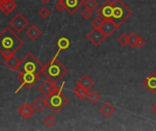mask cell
I'll return each mask as SVG.
<instances>
[{"mask_svg": "<svg viewBox=\"0 0 156 131\" xmlns=\"http://www.w3.org/2000/svg\"><path fill=\"white\" fill-rule=\"evenodd\" d=\"M68 73V68L54 57L46 66H44L42 74L48 78V80L58 83L66 74Z\"/></svg>", "mask_w": 156, "mask_h": 131, "instance_id": "cell-2", "label": "cell"}, {"mask_svg": "<svg viewBox=\"0 0 156 131\" xmlns=\"http://www.w3.org/2000/svg\"><path fill=\"white\" fill-rule=\"evenodd\" d=\"M77 84L80 85V86H81V87H83V88H86L87 90H90V89L92 88V87L94 86V81H93V79L90 78L87 74H85V75H83V76L80 78V80L78 81Z\"/></svg>", "mask_w": 156, "mask_h": 131, "instance_id": "cell-18", "label": "cell"}, {"mask_svg": "<svg viewBox=\"0 0 156 131\" xmlns=\"http://www.w3.org/2000/svg\"><path fill=\"white\" fill-rule=\"evenodd\" d=\"M19 63H20V60L14 55L5 59V66L11 70H17Z\"/></svg>", "mask_w": 156, "mask_h": 131, "instance_id": "cell-19", "label": "cell"}, {"mask_svg": "<svg viewBox=\"0 0 156 131\" xmlns=\"http://www.w3.org/2000/svg\"><path fill=\"white\" fill-rule=\"evenodd\" d=\"M43 68L44 65L32 53L29 52L22 60H20L16 71L19 73H34L40 75L43 71Z\"/></svg>", "mask_w": 156, "mask_h": 131, "instance_id": "cell-3", "label": "cell"}, {"mask_svg": "<svg viewBox=\"0 0 156 131\" xmlns=\"http://www.w3.org/2000/svg\"><path fill=\"white\" fill-rule=\"evenodd\" d=\"M0 2H1V0H0Z\"/></svg>", "mask_w": 156, "mask_h": 131, "instance_id": "cell-36", "label": "cell"}, {"mask_svg": "<svg viewBox=\"0 0 156 131\" xmlns=\"http://www.w3.org/2000/svg\"><path fill=\"white\" fill-rule=\"evenodd\" d=\"M116 109L114 107H112L110 103H105L103 104L101 109H100V112L105 117V118H110L114 112H115Z\"/></svg>", "mask_w": 156, "mask_h": 131, "instance_id": "cell-20", "label": "cell"}, {"mask_svg": "<svg viewBox=\"0 0 156 131\" xmlns=\"http://www.w3.org/2000/svg\"><path fill=\"white\" fill-rule=\"evenodd\" d=\"M18 113L24 118V119H30L34 113H35V109L32 106H30L28 103L25 102L23 103L19 108H18Z\"/></svg>", "mask_w": 156, "mask_h": 131, "instance_id": "cell-15", "label": "cell"}, {"mask_svg": "<svg viewBox=\"0 0 156 131\" xmlns=\"http://www.w3.org/2000/svg\"><path fill=\"white\" fill-rule=\"evenodd\" d=\"M63 85H64V83L62 84V86L60 87V88L58 91H56L55 93H53L49 97L46 98L47 102H48V107L55 114H58L59 111H61L69 103V99L62 93V87H63Z\"/></svg>", "mask_w": 156, "mask_h": 131, "instance_id": "cell-5", "label": "cell"}, {"mask_svg": "<svg viewBox=\"0 0 156 131\" xmlns=\"http://www.w3.org/2000/svg\"><path fill=\"white\" fill-rule=\"evenodd\" d=\"M60 88H58L56 86L55 83L47 80L45 82H43L39 87H38V90L40 91V93L42 95H44L46 98L49 97L50 95H52L53 93H55L56 91H58Z\"/></svg>", "mask_w": 156, "mask_h": 131, "instance_id": "cell-10", "label": "cell"}, {"mask_svg": "<svg viewBox=\"0 0 156 131\" xmlns=\"http://www.w3.org/2000/svg\"><path fill=\"white\" fill-rule=\"evenodd\" d=\"M38 14H39V16H40V17H41V18L46 19V18H48V17L49 16L50 12H49V10H48L46 6H43L42 8H40V10H39Z\"/></svg>", "mask_w": 156, "mask_h": 131, "instance_id": "cell-29", "label": "cell"}, {"mask_svg": "<svg viewBox=\"0 0 156 131\" xmlns=\"http://www.w3.org/2000/svg\"><path fill=\"white\" fill-rule=\"evenodd\" d=\"M137 37H138V36L134 32H131L128 35V45L131 47H135V44H136V41H137Z\"/></svg>", "mask_w": 156, "mask_h": 131, "instance_id": "cell-25", "label": "cell"}, {"mask_svg": "<svg viewBox=\"0 0 156 131\" xmlns=\"http://www.w3.org/2000/svg\"><path fill=\"white\" fill-rule=\"evenodd\" d=\"M17 79L21 85L15 91V93H17L21 89V88H26L27 89H30L34 85H36L39 81L40 77L39 75L34 73H19V75L17 76Z\"/></svg>", "mask_w": 156, "mask_h": 131, "instance_id": "cell-6", "label": "cell"}, {"mask_svg": "<svg viewBox=\"0 0 156 131\" xmlns=\"http://www.w3.org/2000/svg\"><path fill=\"white\" fill-rule=\"evenodd\" d=\"M41 30L36 26V25H31L26 31V35L29 37L30 40L34 41L37 40L40 36H41Z\"/></svg>", "mask_w": 156, "mask_h": 131, "instance_id": "cell-16", "label": "cell"}, {"mask_svg": "<svg viewBox=\"0 0 156 131\" xmlns=\"http://www.w3.org/2000/svg\"><path fill=\"white\" fill-rule=\"evenodd\" d=\"M0 62H1V57H0Z\"/></svg>", "mask_w": 156, "mask_h": 131, "instance_id": "cell-35", "label": "cell"}, {"mask_svg": "<svg viewBox=\"0 0 156 131\" xmlns=\"http://www.w3.org/2000/svg\"><path fill=\"white\" fill-rule=\"evenodd\" d=\"M28 20L21 14L17 13L10 21L9 25L16 32V33H21L27 26H28Z\"/></svg>", "mask_w": 156, "mask_h": 131, "instance_id": "cell-7", "label": "cell"}, {"mask_svg": "<svg viewBox=\"0 0 156 131\" xmlns=\"http://www.w3.org/2000/svg\"><path fill=\"white\" fill-rule=\"evenodd\" d=\"M55 8L58 11V12H62L66 9L65 7V4H64V1L63 0H58L56 5H55Z\"/></svg>", "mask_w": 156, "mask_h": 131, "instance_id": "cell-30", "label": "cell"}, {"mask_svg": "<svg viewBox=\"0 0 156 131\" xmlns=\"http://www.w3.org/2000/svg\"><path fill=\"white\" fill-rule=\"evenodd\" d=\"M88 98H89V100H90L91 103L95 104V103H97V102L101 99V95H100V93H98L96 90H92L91 92H89Z\"/></svg>", "mask_w": 156, "mask_h": 131, "instance_id": "cell-23", "label": "cell"}, {"mask_svg": "<svg viewBox=\"0 0 156 131\" xmlns=\"http://www.w3.org/2000/svg\"><path fill=\"white\" fill-rule=\"evenodd\" d=\"M152 110H153V112H154V114L156 115V103L152 107Z\"/></svg>", "mask_w": 156, "mask_h": 131, "instance_id": "cell-33", "label": "cell"}, {"mask_svg": "<svg viewBox=\"0 0 156 131\" xmlns=\"http://www.w3.org/2000/svg\"><path fill=\"white\" fill-rule=\"evenodd\" d=\"M87 38L89 39V41H90L94 46L98 47L100 46L102 41L106 38L105 35L102 33V31L100 28H93L88 35H87Z\"/></svg>", "mask_w": 156, "mask_h": 131, "instance_id": "cell-9", "label": "cell"}, {"mask_svg": "<svg viewBox=\"0 0 156 131\" xmlns=\"http://www.w3.org/2000/svg\"><path fill=\"white\" fill-rule=\"evenodd\" d=\"M91 16H92V11H90V10H89V9H87V8H85V9L81 12V17H82L83 19H85V20H88L89 18H90Z\"/></svg>", "mask_w": 156, "mask_h": 131, "instance_id": "cell-31", "label": "cell"}, {"mask_svg": "<svg viewBox=\"0 0 156 131\" xmlns=\"http://www.w3.org/2000/svg\"><path fill=\"white\" fill-rule=\"evenodd\" d=\"M23 45L24 40L11 27L6 26L0 32V54L5 59L13 56Z\"/></svg>", "mask_w": 156, "mask_h": 131, "instance_id": "cell-1", "label": "cell"}, {"mask_svg": "<svg viewBox=\"0 0 156 131\" xmlns=\"http://www.w3.org/2000/svg\"><path fill=\"white\" fill-rule=\"evenodd\" d=\"M16 7V3L15 0H1L0 2V10L5 15L8 16L14 9Z\"/></svg>", "mask_w": 156, "mask_h": 131, "instance_id": "cell-14", "label": "cell"}, {"mask_svg": "<svg viewBox=\"0 0 156 131\" xmlns=\"http://www.w3.org/2000/svg\"><path fill=\"white\" fill-rule=\"evenodd\" d=\"M44 124L48 127V128H52L55 124H56V119L54 117L52 116H48L45 118L44 119Z\"/></svg>", "mask_w": 156, "mask_h": 131, "instance_id": "cell-27", "label": "cell"}, {"mask_svg": "<svg viewBox=\"0 0 156 131\" xmlns=\"http://www.w3.org/2000/svg\"><path fill=\"white\" fill-rule=\"evenodd\" d=\"M112 9H113V3L111 0H106L103 2L96 10L97 16H101L104 20L112 19Z\"/></svg>", "mask_w": 156, "mask_h": 131, "instance_id": "cell-8", "label": "cell"}, {"mask_svg": "<svg viewBox=\"0 0 156 131\" xmlns=\"http://www.w3.org/2000/svg\"><path fill=\"white\" fill-rule=\"evenodd\" d=\"M143 85L152 93H156V72L150 73L143 81Z\"/></svg>", "mask_w": 156, "mask_h": 131, "instance_id": "cell-12", "label": "cell"}, {"mask_svg": "<svg viewBox=\"0 0 156 131\" xmlns=\"http://www.w3.org/2000/svg\"><path fill=\"white\" fill-rule=\"evenodd\" d=\"M65 4L66 10L70 14L73 15L76 13V11L84 5V0H63Z\"/></svg>", "mask_w": 156, "mask_h": 131, "instance_id": "cell-13", "label": "cell"}, {"mask_svg": "<svg viewBox=\"0 0 156 131\" xmlns=\"http://www.w3.org/2000/svg\"><path fill=\"white\" fill-rule=\"evenodd\" d=\"M73 92L74 94L80 99V100H84L88 98V95H89V90H87L86 88H84L83 87L80 86L77 84V86L74 88L73 89Z\"/></svg>", "mask_w": 156, "mask_h": 131, "instance_id": "cell-21", "label": "cell"}, {"mask_svg": "<svg viewBox=\"0 0 156 131\" xmlns=\"http://www.w3.org/2000/svg\"><path fill=\"white\" fill-rule=\"evenodd\" d=\"M41 1H42L44 4H46V5H47V4H48V3H49V1H50V0H41Z\"/></svg>", "mask_w": 156, "mask_h": 131, "instance_id": "cell-34", "label": "cell"}, {"mask_svg": "<svg viewBox=\"0 0 156 131\" xmlns=\"http://www.w3.org/2000/svg\"><path fill=\"white\" fill-rule=\"evenodd\" d=\"M103 22H104V19L98 16H96V17L92 20L91 26H93V28H100V29H101V27Z\"/></svg>", "mask_w": 156, "mask_h": 131, "instance_id": "cell-26", "label": "cell"}, {"mask_svg": "<svg viewBox=\"0 0 156 131\" xmlns=\"http://www.w3.org/2000/svg\"><path fill=\"white\" fill-rule=\"evenodd\" d=\"M84 5L87 9L93 11L98 7V3L96 0H84Z\"/></svg>", "mask_w": 156, "mask_h": 131, "instance_id": "cell-24", "label": "cell"}, {"mask_svg": "<svg viewBox=\"0 0 156 131\" xmlns=\"http://www.w3.org/2000/svg\"><path fill=\"white\" fill-rule=\"evenodd\" d=\"M69 45H70V41L67 37H64V36L60 37L58 40V42H57V46L58 47V52H57V54H56L55 57H58V55L59 54L60 51L68 49L69 47Z\"/></svg>", "mask_w": 156, "mask_h": 131, "instance_id": "cell-22", "label": "cell"}, {"mask_svg": "<svg viewBox=\"0 0 156 131\" xmlns=\"http://www.w3.org/2000/svg\"><path fill=\"white\" fill-rule=\"evenodd\" d=\"M112 3L113 9L112 20L120 27L133 15V11L122 0H113Z\"/></svg>", "mask_w": 156, "mask_h": 131, "instance_id": "cell-4", "label": "cell"}, {"mask_svg": "<svg viewBox=\"0 0 156 131\" xmlns=\"http://www.w3.org/2000/svg\"><path fill=\"white\" fill-rule=\"evenodd\" d=\"M118 28H119V26L112 19H107V20H104V22H103V24H102V26L101 27V30L102 31V33L105 35L106 37H109Z\"/></svg>", "mask_w": 156, "mask_h": 131, "instance_id": "cell-11", "label": "cell"}, {"mask_svg": "<svg viewBox=\"0 0 156 131\" xmlns=\"http://www.w3.org/2000/svg\"><path fill=\"white\" fill-rule=\"evenodd\" d=\"M145 45V40L142 37V36H139L137 37V41H136V44H135V47H138V48H142L144 47Z\"/></svg>", "mask_w": 156, "mask_h": 131, "instance_id": "cell-32", "label": "cell"}, {"mask_svg": "<svg viewBox=\"0 0 156 131\" xmlns=\"http://www.w3.org/2000/svg\"><path fill=\"white\" fill-rule=\"evenodd\" d=\"M32 107L34 108V109H35L37 112L40 113V112H42V111L48 107L47 99H46V98H41V97H38V98H36V100L33 101Z\"/></svg>", "mask_w": 156, "mask_h": 131, "instance_id": "cell-17", "label": "cell"}, {"mask_svg": "<svg viewBox=\"0 0 156 131\" xmlns=\"http://www.w3.org/2000/svg\"><path fill=\"white\" fill-rule=\"evenodd\" d=\"M118 42L122 46H126L128 45V35L126 33H122L119 37H118Z\"/></svg>", "mask_w": 156, "mask_h": 131, "instance_id": "cell-28", "label": "cell"}]
</instances>
